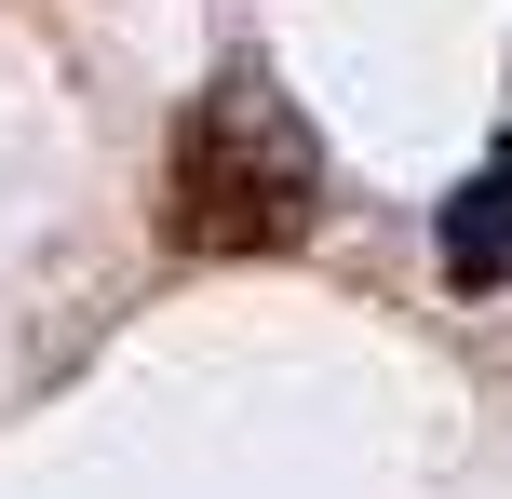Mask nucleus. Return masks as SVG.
Wrapping results in <instances>:
<instances>
[{"instance_id":"nucleus-2","label":"nucleus","mask_w":512,"mask_h":499,"mask_svg":"<svg viewBox=\"0 0 512 499\" xmlns=\"http://www.w3.org/2000/svg\"><path fill=\"white\" fill-rule=\"evenodd\" d=\"M499 270H512V149L459 189V203H445V284H459V297H486Z\"/></svg>"},{"instance_id":"nucleus-1","label":"nucleus","mask_w":512,"mask_h":499,"mask_svg":"<svg viewBox=\"0 0 512 499\" xmlns=\"http://www.w3.org/2000/svg\"><path fill=\"white\" fill-rule=\"evenodd\" d=\"M324 230V135L270 68H216L162 135V243L176 257H297Z\"/></svg>"}]
</instances>
